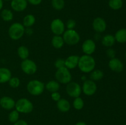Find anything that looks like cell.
Returning a JSON list of instances; mask_svg holds the SVG:
<instances>
[{
    "instance_id": "60d3db41",
    "label": "cell",
    "mask_w": 126,
    "mask_h": 125,
    "mask_svg": "<svg viewBox=\"0 0 126 125\" xmlns=\"http://www.w3.org/2000/svg\"><path fill=\"white\" fill-rule=\"evenodd\" d=\"M3 1H12V0H3Z\"/></svg>"
},
{
    "instance_id": "e575fe53",
    "label": "cell",
    "mask_w": 126,
    "mask_h": 125,
    "mask_svg": "<svg viewBox=\"0 0 126 125\" xmlns=\"http://www.w3.org/2000/svg\"><path fill=\"white\" fill-rule=\"evenodd\" d=\"M50 96H51V99L55 102L59 101L61 99V95H60V94L58 91L52 93Z\"/></svg>"
},
{
    "instance_id": "cb8c5ba5",
    "label": "cell",
    "mask_w": 126,
    "mask_h": 125,
    "mask_svg": "<svg viewBox=\"0 0 126 125\" xmlns=\"http://www.w3.org/2000/svg\"><path fill=\"white\" fill-rule=\"evenodd\" d=\"M17 54L18 56L22 60H26L28 58V56L30 55V51L28 48L25 45H21L18 47L17 49Z\"/></svg>"
},
{
    "instance_id": "d4e9b609",
    "label": "cell",
    "mask_w": 126,
    "mask_h": 125,
    "mask_svg": "<svg viewBox=\"0 0 126 125\" xmlns=\"http://www.w3.org/2000/svg\"><path fill=\"white\" fill-rule=\"evenodd\" d=\"M1 17L4 22H11L14 18V13L8 9H4L1 11Z\"/></svg>"
},
{
    "instance_id": "5bb4252c",
    "label": "cell",
    "mask_w": 126,
    "mask_h": 125,
    "mask_svg": "<svg viewBox=\"0 0 126 125\" xmlns=\"http://www.w3.org/2000/svg\"><path fill=\"white\" fill-rule=\"evenodd\" d=\"M16 101L9 96H3L0 99V106L7 110H12L15 108Z\"/></svg>"
},
{
    "instance_id": "d6986e66",
    "label": "cell",
    "mask_w": 126,
    "mask_h": 125,
    "mask_svg": "<svg viewBox=\"0 0 126 125\" xmlns=\"http://www.w3.org/2000/svg\"><path fill=\"white\" fill-rule=\"evenodd\" d=\"M115 38L111 34H106L102 38V44L106 47H111L115 44Z\"/></svg>"
},
{
    "instance_id": "ffe728a7",
    "label": "cell",
    "mask_w": 126,
    "mask_h": 125,
    "mask_svg": "<svg viewBox=\"0 0 126 125\" xmlns=\"http://www.w3.org/2000/svg\"><path fill=\"white\" fill-rule=\"evenodd\" d=\"M60 83L57 80H50L45 85V89H46L50 93H54V92L59 91L60 89Z\"/></svg>"
},
{
    "instance_id": "ba28073f",
    "label": "cell",
    "mask_w": 126,
    "mask_h": 125,
    "mask_svg": "<svg viewBox=\"0 0 126 125\" xmlns=\"http://www.w3.org/2000/svg\"><path fill=\"white\" fill-rule=\"evenodd\" d=\"M66 92L71 98H78L80 96L82 93V87L77 82L71 81L66 84Z\"/></svg>"
},
{
    "instance_id": "d590c367",
    "label": "cell",
    "mask_w": 126,
    "mask_h": 125,
    "mask_svg": "<svg viewBox=\"0 0 126 125\" xmlns=\"http://www.w3.org/2000/svg\"><path fill=\"white\" fill-rule=\"evenodd\" d=\"M28 3L33 5V6H38L42 2L43 0H27Z\"/></svg>"
},
{
    "instance_id": "8992f818",
    "label": "cell",
    "mask_w": 126,
    "mask_h": 125,
    "mask_svg": "<svg viewBox=\"0 0 126 125\" xmlns=\"http://www.w3.org/2000/svg\"><path fill=\"white\" fill-rule=\"evenodd\" d=\"M62 38L65 44L68 45H76L79 42L81 39L79 33L75 29H67L65 31Z\"/></svg>"
},
{
    "instance_id": "7bdbcfd3",
    "label": "cell",
    "mask_w": 126,
    "mask_h": 125,
    "mask_svg": "<svg viewBox=\"0 0 126 125\" xmlns=\"http://www.w3.org/2000/svg\"><path fill=\"white\" fill-rule=\"evenodd\" d=\"M126 125V124H125V125Z\"/></svg>"
},
{
    "instance_id": "e0dca14e",
    "label": "cell",
    "mask_w": 126,
    "mask_h": 125,
    "mask_svg": "<svg viewBox=\"0 0 126 125\" xmlns=\"http://www.w3.org/2000/svg\"><path fill=\"white\" fill-rule=\"evenodd\" d=\"M57 107L61 112H68L71 109V104L70 102L66 99H60L57 102Z\"/></svg>"
},
{
    "instance_id": "1f68e13d",
    "label": "cell",
    "mask_w": 126,
    "mask_h": 125,
    "mask_svg": "<svg viewBox=\"0 0 126 125\" xmlns=\"http://www.w3.org/2000/svg\"><path fill=\"white\" fill-rule=\"evenodd\" d=\"M54 66L56 67L57 69L62 68V67H65V60L62 58H58L57 59L56 61L54 62Z\"/></svg>"
},
{
    "instance_id": "44dd1931",
    "label": "cell",
    "mask_w": 126,
    "mask_h": 125,
    "mask_svg": "<svg viewBox=\"0 0 126 125\" xmlns=\"http://www.w3.org/2000/svg\"><path fill=\"white\" fill-rule=\"evenodd\" d=\"M51 44L53 47L56 49H60L65 44L62 36L59 35H54L51 40Z\"/></svg>"
},
{
    "instance_id": "5b68a950",
    "label": "cell",
    "mask_w": 126,
    "mask_h": 125,
    "mask_svg": "<svg viewBox=\"0 0 126 125\" xmlns=\"http://www.w3.org/2000/svg\"><path fill=\"white\" fill-rule=\"evenodd\" d=\"M55 77L56 80L59 83L62 84H68L71 82L72 75L70 72V70L66 67H62V68L57 69L55 74Z\"/></svg>"
},
{
    "instance_id": "52a82bcc",
    "label": "cell",
    "mask_w": 126,
    "mask_h": 125,
    "mask_svg": "<svg viewBox=\"0 0 126 125\" xmlns=\"http://www.w3.org/2000/svg\"><path fill=\"white\" fill-rule=\"evenodd\" d=\"M20 67L22 71L27 75L34 74L37 72V70H38V66L36 62L28 58L22 60Z\"/></svg>"
},
{
    "instance_id": "836d02e7",
    "label": "cell",
    "mask_w": 126,
    "mask_h": 125,
    "mask_svg": "<svg viewBox=\"0 0 126 125\" xmlns=\"http://www.w3.org/2000/svg\"><path fill=\"white\" fill-rule=\"evenodd\" d=\"M106 54L109 58L112 59L116 57V51L112 48H108L106 51Z\"/></svg>"
},
{
    "instance_id": "ac0fdd59",
    "label": "cell",
    "mask_w": 126,
    "mask_h": 125,
    "mask_svg": "<svg viewBox=\"0 0 126 125\" xmlns=\"http://www.w3.org/2000/svg\"><path fill=\"white\" fill-rule=\"evenodd\" d=\"M11 77L12 73L8 68L0 67V83H7Z\"/></svg>"
},
{
    "instance_id": "74e56055",
    "label": "cell",
    "mask_w": 126,
    "mask_h": 125,
    "mask_svg": "<svg viewBox=\"0 0 126 125\" xmlns=\"http://www.w3.org/2000/svg\"><path fill=\"white\" fill-rule=\"evenodd\" d=\"M33 33V30L32 28H25V34H27L28 36L32 35Z\"/></svg>"
},
{
    "instance_id": "7a4b0ae2",
    "label": "cell",
    "mask_w": 126,
    "mask_h": 125,
    "mask_svg": "<svg viewBox=\"0 0 126 125\" xmlns=\"http://www.w3.org/2000/svg\"><path fill=\"white\" fill-rule=\"evenodd\" d=\"M25 28L22 23L15 22L12 23L9 28V36L14 40H19L25 34Z\"/></svg>"
},
{
    "instance_id": "7402d4cb",
    "label": "cell",
    "mask_w": 126,
    "mask_h": 125,
    "mask_svg": "<svg viewBox=\"0 0 126 125\" xmlns=\"http://www.w3.org/2000/svg\"><path fill=\"white\" fill-rule=\"evenodd\" d=\"M116 41L121 44L126 42V28H121L117 31L114 36Z\"/></svg>"
},
{
    "instance_id": "b9f144b4",
    "label": "cell",
    "mask_w": 126,
    "mask_h": 125,
    "mask_svg": "<svg viewBox=\"0 0 126 125\" xmlns=\"http://www.w3.org/2000/svg\"><path fill=\"white\" fill-rule=\"evenodd\" d=\"M125 56H126V53H125Z\"/></svg>"
},
{
    "instance_id": "8d00e7d4",
    "label": "cell",
    "mask_w": 126,
    "mask_h": 125,
    "mask_svg": "<svg viewBox=\"0 0 126 125\" xmlns=\"http://www.w3.org/2000/svg\"><path fill=\"white\" fill-rule=\"evenodd\" d=\"M13 125H28L27 122L23 120H18L17 122L14 123Z\"/></svg>"
},
{
    "instance_id": "3957f363",
    "label": "cell",
    "mask_w": 126,
    "mask_h": 125,
    "mask_svg": "<svg viewBox=\"0 0 126 125\" xmlns=\"http://www.w3.org/2000/svg\"><path fill=\"white\" fill-rule=\"evenodd\" d=\"M27 89L32 96H39L44 92L45 85L39 80H32L27 85Z\"/></svg>"
},
{
    "instance_id": "277c9868",
    "label": "cell",
    "mask_w": 126,
    "mask_h": 125,
    "mask_svg": "<svg viewBox=\"0 0 126 125\" xmlns=\"http://www.w3.org/2000/svg\"><path fill=\"white\" fill-rule=\"evenodd\" d=\"M15 108L19 113L27 114L33 111L34 106L32 102L29 99L27 98H20L16 102Z\"/></svg>"
},
{
    "instance_id": "4316f807",
    "label": "cell",
    "mask_w": 126,
    "mask_h": 125,
    "mask_svg": "<svg viewBox=\"0 0 126 125\" xmlns=\"http://www.w3.org/2000/svg\"><path fill=\"white\" fill-rule=\"evenodd\" d=\"M108 6L111 9L117 11L123 7V0H109Z\"/></svg>"
},
{
    "instance_id": "6da1fadb",
    "label": "cell",
    "mask_w": 126,
    "mask_h": 125,
    "mask_svg": "<svg viewBox=\"0 0 126 125\" xmlns=\"http://www.w3.org/2000/svg\"><path fill=\"white\" fill-rule=\"evenodd\" d=\"M95 60L91 55H83L79 56L78 67L83 73H91L95 69Z\"/></svg>"
},
{
    "instance_id": "f35d334b",
    "label": "cell",
    "mask_w": 126,
    "mask_h": 125,
    "mask_svg": "<svg viewBox=\"0 0 126 125\" xmlns=\"http://www.w3.org/2000/svg\"><path fill=\"white\" fill-rule=\"evenodd\" d=\"M75 125H87L86 123L84 122V121H79V122L76 123L75 124Z\"/></svg>"
},
{
    "instance_id": "4fadbf2b",
    "label": "cell",
    "mask_w": 126,
    "mask_h": 125,
    "mask_svg": "<svg viewBox=\"0 0 126 125\" xmlns=\"http://www.w3.org/2000/svg\"><path fill=\"white\" fill-rule=\"evenodd\" d=\"M108 67L112 71L116 72H121L124 69V64L123 62L116 57L110 60Z\"/></svg>"
},
{
    "instance_id": "d6a6232c",
    "label": "cell",
    "mask_w": 126,
    "mask_h": 125,
    "mask_svg": "<svg viewBox=\"0 0 126 125\" xmlns=\"http://www.w3.org/2000/svg\"><path fill=\"white\" fill-rule=\"evenodd\" d=\"M76 22L75 20L72 19H69L66 22V25L65 26L68 29H74V28L76 27Z\"/></svg>"
},
{
    "instance_id": "603a6c76",
    "label": "cell",
    "mask_w": 126,
    "mask_h": 125,
    "mask_svg": "<svg viewBox=\"0 0 126 125\" xmlns=\"http://www.w3.org/2000/svg\"><path fill=\"white\" fill-rule=\"evenodd\" d=\"M36 22V18L33 15L28 14L25 16L23 19V25L25 28H30L34 25Z\"/></svg>"
},
{
    "instance_id": "7c38bea8",
    "label": "cell",
    "mask_w": 126,
    "mask_h": 125,
    "mask_svg": "<svg viewBox=\"0 0 126 125\" xmlns=\"http://www.w3.org/2000/svg\"><path fill=\"white\" fill-rule=\"evenodd\" d=\"M96 50L95 42L92 39H88L84 41L82 44V50L84 55H91Z\"/></svg>"
},
{
    "instance_id": "f546056e",
    "label": "cell",
    "mask_w": 126,
    "mask_h": 125,
    "mask_svg": "<svg viewBox=\"0 0 126 125\" xmlns=\"http://www.w3.org/2000/svg\"><path fill=\"white\" fill-rule=\"evenodd\" d=\"M19 114L20 113L18 112H17L16 109L12 110L8 115L9 121L13 124L15 123L16 122H17V121L19 120Z\"/></svg>"
},
{
    "instance_id": "9c48e42d",
    "label": "cell",
    "mask_w": 126,
    "mask_h": 125,
    "mask_svg": "<svg viewBox=\"0 0 126 125\" xmlns=\"http://www.w3.org/2000/svg\"><path fill=\"white\" fill-rule=\"evenodd\" d=\"M50 28L54 35L61 36L65 31V25L60 18H55L50 23Z\"/></svg>"
},
{
    "instance_id": "83f0119b",
    "label": "cell",
    "mask_w": 126,
    "mask_h": 125,
    "mask_svg": "<svg viewBox=\"0 0 126 125\" xmlns=\"http://www.w3.org/2000/svg\"><path fill=\"white\" fill-rule=\"evenodd\" d=\"M84 105V102L81 97L79 96L75 98L73 102V106L74 109L77 110H80L83 109Z\"/></svg>"
},
{
    "instance_id": "4dcf8cb0",
    "label": "cell",
    "mask_w": 126,
    "mask_h": 125,
    "mask_svg": "<svg viewBox=\"0 0 126 125\" xmlns=\"http://www.w3.org/2000/svg\"><path fill=\"white\" fill-rule=\"evenodd\" d=\"M10 87L12 88H17L20 85V80L17 77H12L8 82Z\"/></svg>"
},
{
    "instance_id": "ab89813d",
    "label": "cell",
    "mask_w": 126,
    "mask_h": 125,
    "mask_svg": "<svg viewBox=\"0 0 126 125\" xmlns=\"http://www.w3.org/2000/svg\"><path fill=\"white\" fill-rule=\"evenodd\" d=\"M3 7V0H0V11H1Z\"/></svg>"
},
{
    "instance_id": "30bf717a",
    "label": "cell",
    "mask_w": 126,
    "mask_h": 125,
    "mask_svg": "<svg viewBox=\"0 0 126 125\" xmlns=\"http://www.w3.org/2000/svg\"><path fill=\"white\" fill-rule=\"evenodd\" d=\"M97 85L94 81L92 80H86L84 82L82 87V92L88 96L94 95L97 92Z\"/></svg>"
},
{
    "instance_id": "f1b7e54d",
    "label": "cell",
    "mask_w": 126,
    "mask_h": 125,
    "mask_svg": "<svg viewBox=\"0 0 126 125\" xmlns=\"http://www.w3.org/2000/svg\"><path fill=\"white\" fill-rule=\"evenodd\" d=\"M51 4L56 11H61L64 8L65 2L64 0H52Z\"/></svg>"
},
{
    "instance_id": "2e32d148",
    "label": "cell",
    "mask_w": 126,
    "mask_h": 125,
    "mask_svg": "<svg viewBox=\"0 0 126 125\" xmlns=\"http://www.w3.org/2000/svg\"><path fill=\"white\" fill-rule=\"evenodd\" d=\"M79 56L78 55H73L68 56L65 60V65L66 68L70 69H74L78 67Z\"/></svg>"
},
{
    "instance_id": "8fae6325",
    "label": "cell",
    "mask_w": 126,
    "mask_h": 125,
    "mask_svg": "<svg viewBox=\"0 0 126 125\" xmlns=\"http://www.w3.org/2000/svg\"><path fill=\"white\" fill-rule=\"evenodd\" d=\"M107 22L102 17H96L92 22V28L97 33H101L104 32L107 29Z\"/></svg>"
},
{
    "instance_id": "9a60e30c",
    "label": "cell",
    "mask_w": 126,
    "mask_h": 125,
    "mask_svg": "<svg viewBox=\"0 0 126 125\" xmlns=\"http://www.w3.org/2000/svg\"><path fill=\"white\" fill-rule=\"evenodd\" d=\"M28 6L27 0H12L11 2V7L16 12H20L25 11Z\"/></svg>"
},
{
    "instance_id": "484cf974",
    "label": "cell",
    "mask_w": 126,
    "mask_h": 125,
    "mask_svg": "<svg viewBox=\"0 0 126 125\" xmlns=\"http://www.w3.org/2000/svg\"><path fill=\"white\" fill-rule=\"evenodd\" d=\"M104 76L103 72L100 69H94L90 73L91 80L94 81H98L102 79Z\"/></svg>"
}]
</instances>
